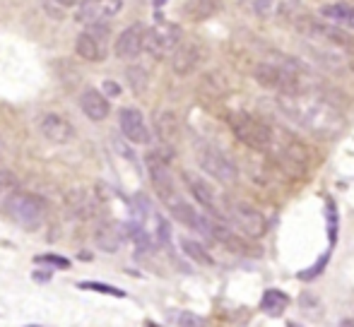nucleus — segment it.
Listing matches in <instances>:
<instances>
[{
  "label": "nucleus",
  "mask_w": 354,
  "mask_h": 327,
  "mask_svg": "<svg viewBox=\"0 0 354 327\" xmlns=\"http://www.w3.org/2000/svg\"><path fill=\"white\" fill-rule=\"evenodd\" d=\"M277 106L308 135L323 137V140H333L347 128V118L340 106L316 94L313 89L297 94H277Z\"/></svg>",
  "instance_id": "f257e3e1"
},
{
  "label": "nucleus",
  "mask_w": 354,
  "mask_h": 327,
  "mask_svg": "<svg viewBox=\"0 0 354 327\" xmlns=\"http://www.w3.org/2000/svg\"><path fill=\"white\" fill-rule=\"evenodd\" d=\"M229 128H232L234 137L253 152L261 155H270L272 142H275V128L266 123L263 118L253 116L248 111H236L229 116Z\"/></svg>",
  "instance_id": "f03ea898"
},
{
  "label": "nucleus",
  "mask_w": 354,
  "mask_h": 327,
  "mask_svg": "<svg viewBox=\"0 0 354 327\" xmlns=\"http://www.w3.org/2000/svg\"><path fill=\"white\" fill-rule=\"evenodd\" d=\"M196 161L207 176H212L222 186H234L239 181V168L236 164L229 159L222 150H217L214 145H198L196 150Z\"/></svg>",
  "instance_id": "7ed1b4c3"
},
{
  "label": "nucleus",
  "mask_w": 354,
  "mask_h": 327,
  "mask_svg": "<svg viewBox=\"0 0 354 327\" xmlns=\"http://www.w3.org/2000/svg\"><path fill=\"white\" fill-rule=\"evenodd\" d=\"M5 212L8 217L19 224L22 229H39L44 221V202L39 197L29 195V192H12L5 200Z\"/></svg>",
  "instance_id": "20e7f679"
},
{
  "label": "nucleus",
  "mask_w": 354,
  "mask_h": 327,
  "mask_svg": "<svg viewBox=\"0 0 354 327\" xmlns=\"http://www.w3.org/2000/svg\"><path fill=\"white\" fill-rule=\"evenodd\" d=\"M181 43V29L174 22H157L152 29H147L145 34V51L149 53L157 61H164V58H171V53L178 48Z\"/></svg>",
  "instance_id": "39448f33"
},
{
  "label": "nucleus",
  "mask_w": 354,
  "mask_h": 327,
  "mask_svg": "<svg viewBox=\"0 0 354 327\" xmlns=\"http://www.w3.org/2000/svg\"><path fill=\"white\" fill-rule=\"evenodd\" d=\"M224 215H227L229 224H232L236 231H241L246 239H261V236L268 231L266 217H263L256 207L246 205V202H229Z\"/></svg>",
  "instance_id": "423d86ee"
},
{
  "label": "nucleus",
  "mask_w": 354,
  "mask_h": 327,
  "mask_svg": "<svg viewBox=\"0 0 354 327\" xmlns=\"http://www.w3.org/2000/svg\"><path fill=\"white\" fill-rule=\"evenodd\" d=\"M147 171H149V181H152L154 192L159 195V200L164 205H169L171 200H176V183H174V176L169 171V161L171 157H164L162 152H149L147 155Z\"/></svg>",
  "instance_id": "0eeeda50"
},
{
  "label": "nucleus",
  "mask_w": 354,
  "mask_h": 327,
  "mask_svg": "<svg viewBox=\"0 0 354 327\" xmlns=\"http://www.w3.org/2000/svg\"><path fill=\"white\" fill-rule=\"evenodd\" d=\"M104 34H106V27L102 24H94L92 29L77 34L75 39V53H77L82 61L87 63H102L106 58V43H104Z\"/></svg>",
  "instance_id": "6e6552de"
},
{
  "label": "nucleus",
  "mask_w": 354,
  "mask_h": 327,
  "mask_svg": "<svg viewBox=\"0 0 354 327\" xmlns=\"http://www.w3.org/2000/svg\"><path fill=\"white\" fill-rule=\"evenodd\" d=\"M121 8H123L121 0H80L77 8H75V19L80 24L94 27V24H102L104 19L118 14Z\"/></svg>",
  "instance_id": "1a4fd4ad"
},
{
  "label": "nucleus",
  "mask_w": 354,
  "mask_h": 327,
  "mask_svg": "<svg viewBox=\"0 0 354 327\" xmlns=\"http://www.w3.org/2000/svg\"><path fill=\"white\" fill-rule=\"evenodd\" d=\"M299 29L306 34L311 41H321L328 46H352L354 39L347 37L340 27L330 22H316V19H299Z\"/></svg>",
  "instance_id": "9d476101"
},
{
  "label": "nucleus",
  "mask_w": 354,
  "mask_h": 327,
  "mask_svg": "<svg viewBox=\"0 0 354 327\" xmlns=\"http://www.w3.org/2000/svg\"><path fill=\"white\" fill-rule=\"evenodd\" d=\"M118 126H121L123 137L133 145H149V140H152L147 121H145L142 111H138L136 106H126L118 111Z\"/></svg>",
  "instance_id": "9b49d317"
},
{
  "label": "nucleus",
  "mask_w": 354,
  "mask_h": 327,
  "mask_svg": "<svg viewBox=\"0 0 354 327\" xmlns=\"http://www.w3.org/2000/svg\"><path fill=\"white\" fill-rule=\"evenodd\" d=\"M203 58H205V48H203V43L198 41H181L178 43V48L171 53V70L176 72L178 77H186V75H193V72L198 70V66L203 63Z\"/></svg>",
  "instance_id": "f8f14e48"
},
{
  "label": "nucleus",
  "mask_w": 354,
  "mask_h": 327,
  "mask_svg": "<svg viewBox=\"0 0 354 327\" xmlns=\"http://www.w3.org/2000/svg\"><path fill=\"white\" fill-rule=\"evenodd\" d=\"M145 29L142 22H136L131 27H126L118 34L116 43H113V53H116L118 61H136L138 56L145 51Z\"/></svg>",
  "instance_id": "ddd939ff"
},
{
  "label": "nucleus",
  "mask_w": 354,
  "mask_h": 327,
  "mask_svg": "<svg viewBox=\"0 0 354 327\" xmlns=\"http://www.w3.org/2000/svg\"><path fill=\"white\" fill-rule=\"evenodd\" d=\"M39 130L53 145H68L75 137V128L58 113H44L41 121H39Z\"/></svg>",
  "instance_id": "4468645a"
},
{
  "label": "nucleus",
  "mask_w": 354,
  "mask_h": 327,
  "mask_svg": "<svg viewBox=\"0 0 354 327\" xmlns=\"http://www.w3.org/2000/svg\"><path fill=\"white\" fill-rule=\"evenodd\" d=\"M183 183H186V188L191 190V195L196 197L198 205L205 207L210 215H222V212H219V205H217V195H214L212 186L205 181V178L186 171V173H183Z\"/></svg>",
  "instance_id": "2eb2a0df"
},
{
  "label": "nucleus",
  "mask_w": 354,
  "mask_h": 327,
  "mask_svg": "<svg viewBox=\"0 0 354 327\" xmlns=\"http://www.w3.org/2000/svg\"><path fill=\"white\" fill-rule=\"evenodd\" d=\"M80 108H82L84 116L94 123L109 118V111H111V106H109V97L94 87H87L82 94H80Z\"/></svg>",
  "instance_id": "dca6fc26"
},
{
  "label": "nucleus",
  "mask_w": 354,
  "mask_h": 327,
  "mask_svg": "<svg viewBox=\"0 0 354 327\" xmlns=\"http://www.w3.org/2000/svg\"><path fill=\"white\" fill-rule=\"evenodd\" d=\"M154 130H157V137L164 142V145L171 147L174 142L181 137V126H178V118L174 111H159L154 116Z\"/></svg>",
  "instance_id": "f3484780"
},
{
  "label": "nucleus",
  "mask_w": 354,
  "mask_h": 327,
  "mask_svg": "<svg viewBox=\"0 0 354 327\" xmlns=\"http://www.w3.org/2000/svg\"><path fill=\"white\" fill-rule=\"evenodd\" d=\"M321 17L335 27L354 29V5L350 3H330L321 8Z\"/></svg>",
  "instance_id": "a211bd4d"
},
{
  "label": "nucleus",
  "mask_w": 354,
  "mask_h": 327,
  "mask_svg": "<svg viewBox=\"0 0 354 327\" xmlns=\"http://www.w3.org/2000/svg\"><path fill=\"white\" fill-rule=\"evenodd\" d=\"M94 244H97L99 250L104 252H118L123 244V234H118V226L113 224H102L97 231H94Z\"/></svg>",
  "instance_id": "6ab92c4d"
},
{
  "label": "nucleus",
  "mask_w": 354,
  "mask_h": 327,
  "mask_svg": "<svg viewBox=\"0 0 354 327\" xmlns=\"http://www.w3.org/2000/svg\"><path fill=\"white\" fill-rule=\"evenodd\" d=\"M287 0H243V8L248 10L251 14H256V17H277V14H282L284 10H287Z\"/></svg>",
  "instance_id": "aec40b11"
},
{
  "label": "nucleus",
  "mask_w": 354,
  "mask_h": 327,
  "mask_svg": "<svg viewBox=\"0 0 354 327\" xmlns=\"http://www.w3.org/2000/svg\"><path fill=\"white\" fill-rule=\"evenodd\" d=\"M68 207H71L73 217L77 219H89L94 217V197L84 190H75L68 195Z\"/></svg>",
  "instance_id": "412c9836"
},
{
  "label": "nucleus",
  "mask_w": 354,
  "mask_h": 327,
  "mask_svg": "<svg viewBox=\"0 0 354 327\" xmlns=\"http://www.w3.org/2000/svg\"><path fill=\"white\" fill-rule=\"evenodd\" d=\"M287 306H289V299L280 289H268L266 294H263L261 308L266 310L268 315H282L284 310H287Z\"/></svg>",
  "instance_id": "4be33fe9"
},
{
  "label": "nucleus",
  "mask_w": 354,
  "mask_h": 327,
  "mask_svg": "<svg viewBox=\"0 0 354 327\" xmlns=\"http://www.w3.org/2000/svg\"><path fill=\"white\" fill-rule=\"evenodd\" d=\"M201 92H205L207 97L212 99H219L229 92V82L222 72H207L205 77L201 80Z\"/></svg>",
  "instance_id": "5701e85b"
},
{
  "label": "nucleus",
  "mask_w": 354,
  "mask_h": 327,
  "mask_svg": "<svg viewBox=\"0 0 354 327\" xmlns=\"http://www.w3.org/2000/svg\"><path fill=\"white\" fill-rule=\"evenodd\" d=\"M126 80H128V87L133 89V92L140 97V94L147 92V87H149V75H147V70L140 66H131L126 70Z\"/></svg>",
  "instance_id": "b1692460"
},
{
  "label": "nucleus",
  "mask_w": 354,
  "mask_h": 327,
  "mask_svg": "<svg viewBox=\"0 0 354 327\" xmlns=\"http://www.w3.org/2000/svg\"><path fill=\"white\" fill-rule=\"evenodd\" d=\"M181 248H183V252H186V255L191 257V260H196V262H198V265H212V262H214L210 252H207L205 248L198 244V241L183 239V241H181Z\"/></svg>",
  "instance_id": "393cba45"
},
{
  "label": "nucleus",
  "mask_w": 354,
  "mask_h": 327,
  "mask_svg": "<svg viewBox=\"0 0 354 327\" xmlns=\"http://www.w3.org/2000/svg\"><path fill=\"white\" fill-rule=\"evenodd\" d=\"M152 217H154V231H152L154 244L169 246V244H171V226H169V221L164 219L162 215H157V212H154Z\"/></svg>",
  "instance_id": "a878e982"
},
{
  "label": "nucleus",
  "mask_w": 354,
  "mask_h": 327,
  "mask_svg": "<svg viewBox=\"0 0 354 327\" xmlns=\"http://www.w3.org/2000/svg\"><path fill=\"white\" fill-rule=\"evenodd\" d=\"M169 323L178 327H198L203 325V318L193 315L191 310H174V313H169Z\"/></svg>",
  "instance_id": "bb28decb"
},
{
  "label": "nucleus",
  "mask_w": 354,
  "mask_h": 327,
  "mask_svg": "<svg viewBox=\"0 0 354 327\" xmlns=\"http://www.w3.org/2000/svg\"><path fill=\"white\" fill-rule=\"evenodd\" d=\"M80 289H89V291H97V294H106V296H116V299H126V291L116 289V286H109L102 284V281H80Z\"/></svg>",
  "instance_id": "cd10ccee"
},
{
  "label": "nucleus",
  "mask_w": 354,
  "mask_h": 327,
  "mask_svg": "<svg viewBox=\"0 0 354 327\" xmlns=\"http://www.w3.org/2000/svg\"><path fill=\"white\" fill-rule=\"evenodd\" d=\"M37 262L39 265H51V267H58V270H68L71 267V260H66V257H61V255H39L37 257Z\"/></svg>",
  "instance_id": "c85d7f7f"
},
{
  "label": "nucleus",
  "mask_w": 354,
  "mask_h": 327,
  "mask_svg": "<svg viewBox=\"0 0 354 327\" xmlns=\"http://www.w3.org/2000/svg\"><path fill=\"white\" fill-rule=\"evenodd\" d=\"M32 279L34 281H41V284H44V281H51L53 279V270H34L32 272Z\"/></svg>",
  "instance_id": "c756f323"
},
{
  "label": "nucleus",
  "mask_w": 354,
  "mask_h": 327,
  "mask_svg": "<svg viewBox=\"0 0 354 327\" xmlns=\"http://www.w3.org/2000/svg\"><path fill=\"white\" fill-rule=\"evenodd\" d=\"M104 94H106V97H118V94H121V87H118L113 80H106L104 82Z\"/></svg>",
  "instance_id": "7c9ffc66"
},
{
  "label": "nucleus",
  "mask_w": 354,
  "mask_h": 327,
  "mask_svg": "<svg viewBox=\"0 0 354 327\" xmlns=\"http://www.w3.org/2000/svg\"><path fill=\"white\" fill-rule=\"evenodd\" d=\"M56 3H61L63 8H71V5H75V3H80V0H56Z\"/></svg>",
  "instance_id": "2f4dec72"
},
{
  "label": "nucleus",
  "mask_w": 354,
  "mask_h": 327,
  "mask_svg": "<svg viewBox=\"0 0 354 327\" xmlns=\"http://www.w3.org/2000/svg\"><path fill=\"white\" fill-rule=\"evenodd\" d=\"M342 325H354V318H347V320H342Z\"/></svg>",
  "instance_id": "473e14b6"
},
{
  "label": "nucleus",
  "mask_w": 354,
  "mask_h": 327,
  "mask_svg": "<svg viewBox=\"0 0 354 327\" xmlns=\"http://www.w3.org/2000/svg\"><path fill=\"white\" fill-rule=\"evenodd\" d=\"M154 5H157V8H162V5H164V0H154Z\"/></svg>",
  "instance_id": "72a5a7b5"
},
{
  "label": "nucleus",
  "mask_w": 354,
  "mask_h": 327,
  "mask_svg": "<svg viewBox=\"0 0 354 327\" xmlns=\"http://www.w3.org/2000/svg\"><path fill=\"white\" fill-rule=\"evenodd\" d=\"M3 181H5V178H3V176H0V186H3Z\"/></svg>",
  "instance_id": "f704fd0d"
}]
</instances>
